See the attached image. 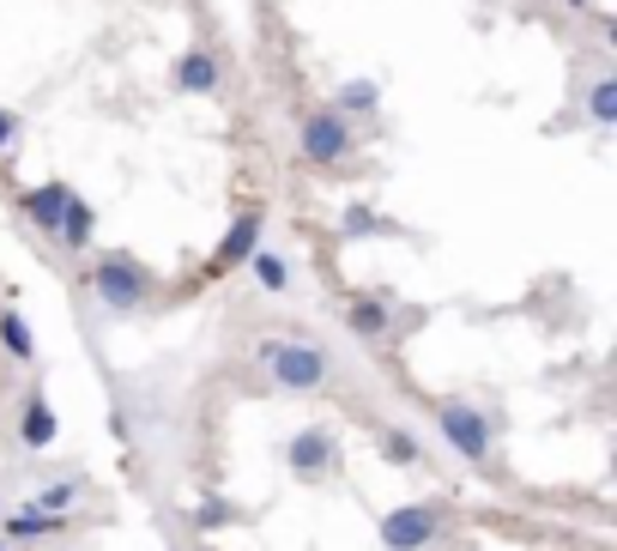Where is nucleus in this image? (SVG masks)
<instances>
[{
  "instance_id": "nucleus-1",
  "label": "nucleus",
  "mask_w": 617,
  "mask_h": 551,
  "mask_svg": "<svg viewBox=\"0 0 617 551\" xmlns=\"http://www.w3.org/2000/svg\"><path fill=\"white\" fill-rule=\"evenodd\" d=\"M254 357H261L266 376H273L285 394H315L321 382H327V357H321L315 345H297V340H261V345H254Z\"/></svg>"
},
{
  "instance_id": "nucleus-2",
  "label": "nucleus",
  "mask_w": 617,
  "mask_h": 551,
  "mask_svg": "<svg viewBox=\"0 0 617 551\" xmlns=\"http://www.w3.org/2000/svg\"><path fill=\"white\" fill-rule=\"evenodd\" d=\"M92 291L103 298V310L127 315L151 291V279H146V267H139L127 249H109V254H97V267H92Z\"/></svg>"
},
{
  "instance_id": "nucleus-3",
  "label": "nucleus",
  "mask_w": 617,
  "mask_h": 551,
  "mask_svg": "<svg viewBox=\"0 0 617 551\" xmlns=\"http://www.w3.org/2000/svg\"><path fill=\"white\" fill-rule=\"evenodd\" d=\"M436 418H442V437L460 460H491V425H484V413H472L467 401H442Z\"/></svg>"
},
{
  "instance_id": "nucleus-4",
  "label": "nucleus",
  "mask_w": 617,
  "mask_h": 551,
  "mask_svg": "<svg viewBox=\"0 0 617 551\" xmlns=\"http://www.w3.org/2000/svg\"><path fill=\"white\" fill-rule=\"evenodd\" d=\"M442 528V509L436 503H406V509H388L381 516V545L388 551H423Z\"/></svg>"
},
{
  "instance_id": "nucleus-5",
  "label": "nucleus",
  "mask_w": 617,
  "mask_h": 551,
  "mask_svg": "<svg viewBox=\"0 0 617 551\" xmlns=\"http://www.w3.org/2000/svg\"><path fill=\"white\" fill-rule=\"evenodd\" d=\"M345 152H352V122H345L339 110H315L303 115V158L308 164H339Z\"/></svg>"
},
{
  "instance_id": "nucleus-6",
  "label": "nucleus",
  "mask_w": 617,
  "mask_h": 551,
  "mask_svg": "<svg viewBox=\"0 0 617 551\" xmlns=\"http://www.w3.org/2000/svg\"><path fill=\"white\" fill-rule=\"evenodd\" d=\"M285 460H291V472L297 479H327L333 467H339V443H333V430H297L291 437V448H285Z\"/></svg>"
},
{
  "instance_id": "nucleus-7",
  "label": "nucleus",
  "mask_w": 617,
  "mask_h": 551,
  "mask_svg": "<svg viewBox=\"0 0 617 551\" xmlns=\"http://www.w3.org/2000/svg\"><path fill=\"white\" fill-rule=\"evenodd\" d=\"M254 249H261V212H242V219L224 230V242H218L212 267H218V273H230V267H242Z\"/></svg>"
},
{
  "instance_id": "nucleus-8",
  "label": "nucleus",
  "mask_w": 617,
  "mask_h": 551,
  "mask_svg": "<svg viewBox=\"0 0 617 551\" xmlns=\"http://www.w3.org/2000/svg\"><path fill=\"white\" fill-rule=\"evenodd\" d=\"M345 322H352V333H357V340H369V345L394 340V310H388V298H352Z\"/></svg>"
},
{
  "instance_id": "nucleus-9",
  "label": "nucleus",
  "mask_w": 617,
  "mask_h": 551,
  "mask_svg": "<svg viewBox=\"0 0 617 551\" xmlns=\"http://www.w3.org/2000/svg\"><path fill=\"white\" fill-rule=\"evenodd\" d=\"M67 195H73L67 183H43V188H31V195H24V219L43 230V237H55V230H61V207H67Z\"/></svg>"
},
{
  "instance_id": "nucleus-10",
  "label": "nucleus",
  "mask_w": 617,
  "mask_h": 551,
  "mask_svg": "<svg viewBox=\"0 0 617 551\" xmlns=\"http://www.w3.org/2000/svg\"><path fill=\"white\" fill-rule=\"evenodd\" d=\"M55 437H61V425H55V413H49V401H43V394H31L24 413H19V443L24 448H49Z\"/></svg>"
},
{
  "instance_id": "nucleus-11",
  "label": "nucleus",
  "mask_w": 617,
  "mask_h": 551,
  "mask_svg": "<svg viewBox=\"0 0 617 551\" xmlns=\"http://www.w3.org/2000/svg\"><path fill=\"white\" fill-rule=\"evenodd\" d=\"M176 85H182V92H212V85H218V61L206 55V49H188V55L176 61Z\"/></svg>"
},
{
  "instance_id": "nucleus-12",
  "label": "nucleus",
  "mask_w": 617,
  "mask_h": 551,
  "mask_svg": "<svg viewBox=\"0 0 617 551\" xmlns=\"http://www.w3.org/2000/svg\"><path fill=\"white\" fill-rule=\"evenodd\" d=\"M92 225H97V212L85 207L80 195H67V207H61V230H55V237L67 242V249H85V242H92Z\"/></svg>"
},
{
  "instance_id": "nucleus-13",
  "label": "nucleus",
  "mask_w": 617,
  "mask_h": 551,
  "mask_svg": "<svg viewBox=\"0 0 617 551\" xmlns=\"http://www.w3.org/2000/svg\"><path fill=\"white\" fill-rule=\"evenodd\" d=\"M61 528H67V516H49V509L24 503L19 516L7 521V540H43V533H61Z\"/></svg>"
},
{
  "instance_id": "nucleus-14",
  "label": "nucleus",
  "mask_w": 617,
  "mask_h": 551,
  "mask_svg": "<svg viewBox=\"0 0 617 551\" xmlns=\"http://www.w3.org/2000/svg\"><path fill=\"white\" fill-rule=\"evenodd\" d=\"M249 267H254V285H261V291H279V298L291 291V267H285V254H279V249H254Z\"/></svg>"
},
{
  "instance_id": "nucleus-15",
  "label": "nucleus",
  "mask_w": 617,
  "mask_h": 551,
  "mask_svg": "<svg viewBox=\"0 0 617 551\" xmlns=\"http://www.w3.org/2000/svg\"><path fill=\"white\" fill-rule=\"evenodd\" d=\"M85 485L80 479H55V485H43V491H31V509H49V516H67L73 509V497H80Z\"/></svg>"
},
{
  "instance_id": "nucleus-16",
  "label": "nucleus",
  "mask_w": 617,
  "mask_h": 551,
  "mask_svg": "<svg viewBox=\"0 0 617 551\" xmlns=\"http://www.w3.org/2000/svg\"><path fill=\"white\" fill-rule=\"evenodd\" d=\"M0 345H7L19 364H24V357H36V340H31V328H24V315H19V310L0 315Z\"/></svg>"
},
{
  "instance_id": "nucleus-17",
  "label": "nucleus",
  "mask_w": 617,
  "mask_h": 551,
  "mask_svg": "<svg viewBox=\"0 0 617 551\" xmlns=\"http://www.w3.org/2000/svg\"><path fill=\"white\" fill-rule=\"evenodd\" d=\"M333 110L339 115H369L376 110V80H345L339 97H333Z\"/></svg>"
},
{
  "instance_id": "nucleus-18",
  "label": "nucleus",
  "mask_w": 617,
  "mask_h": 551,
  "mask_svg": "<svg viewBox=\"0 0 617 551\" xmlns=\"http://www.w3.org/2000/svg\"><path fill=\"white\" fill-rule=\"evenodd\" d=\"M381 460H394V467H418L423 448H418L411 430H388V437H381Z\"/></svg>"
},
{
  "instance_id": "nucleus-19",
  "label": "nucleus",
  "mask_w": 617,
  "mask_h": 551,
  "mask_svg": "<svg viewBox=\"0 0 617 551\" xmlns=\"http://www.w3.org/2000/svg\"><path fill=\"white\" fill-rule=\"evenodd\" d=\"M587 110H594V122H617V80H599L594 97H587Z\"/></svg>"
},
{
  "instance_id": "nucleus-20",
  "label": "nucleus",
  "mask_w": 617,
  "mask_h": 551,
  "mask_svg": "<svg viewBox=\"0 0 617 551\" xmlns=\"http://www.w3.org/2000/svg\"><path fill=\"white\" fill-rule=\"evenodd\" d=\"M376 230V212L369 207H345V237H369Z\"/></svg>"
},
{
  "instance_id": "nucleus-21",
  "label": "nucleus",
  "mask_w": 617,
  "mask_h": 551,
  "mask_svg": "<svg viewBox=\"0 0 617 551\" xmlns=\"http://www.w3.org/2000/svg\"><path fill=\"white\" fill-rule=\"evenodd\" d=\"M12 134H19V115H7V110H0V152L12 146Z\"/></svg>"
},
{
  "instance_id": "nucleus-22",
  "label": "nucleus",
  "mask_w": 617,
  "mask_h": 551,
  "mask_svg": "<svg viewBox=\"0 0 617 551\" xmlns=\"http://www.w3.org/2000/svg\"><path fill=\"white\" fill-rule=\"evenodd\" d=\"M224 516H230L224 503H206V509H200V528H218V521H224Z\"/></svg>"
},
{
  "instance_id": "nucleus-23",
  "label": "nucleus",
  "mask_w": 617,
  "mask_h": 551,
  "mask_svg": "<svg viewBox=\"0 0 617 551\" xmlns=\"http://www.w3.org/2000/svg\"><path fill=\"white\" fill-rule=\"evenodd\" d=\"M0 551H7V540H0Z\"/></svg>"
},
{
  "instance_id": "nucleus-24",
  "label": "nucleus",
  "mask_w": 617,
  "mask_h": 551,
  "mask_svg": "<svg viewBox=\"0 0 617 551\" xmlns=\"http://www.w3.org/2000/svg\"><path fill=\"white\" fill-rule=\"evenodd\" d=\"M575 7H582V0H575Z\"/></svg>"
}]
</instances>
